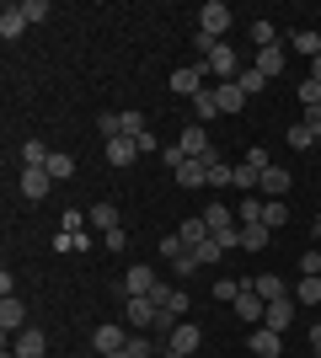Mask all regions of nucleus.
<instances>
[{"label": "nucleus", "instance_id": "1", "mask_svg": "<svg viewBox=\"0 0 321 358\" xmlns=\"http://www.w3.org/2000/svg\"><path fill=\"white\" fill-rule=\"evenodd\" d=\"M199 32H209V38L225 43V32H230V6L225 0H204L199 6Z\"/></svg>", "mask_w": 321, "mask_h": 358}, {"label": "nucleus", "instance_id": "2", "mask_svg": "<svg viewBox=\"0 0 321 358\" xmlns=\"http://www.w3.org/2000/svg\"><path fill=\"white\" fill-rule=\"evenodd\" d=\"M204 64H209V75L220 80V86H225V80H241V54H236L230 43H220V48H214V54H209Z\"/></svg>", "mask_w": 321, "mask_h": 358}, {"label": "nucleus", "instance_id": "3", "mask_svg": "<svg viewBox=\"0 0 321 358\" xmlns=\"http://www.w3.org/2000/svg\"><path fill=\"white\" fill-rule=\"evenodd\" d=\"M123 321H129L134 331H145V327H155V321H161V305H155L150 294H134L129 305H123Z\"/></svg>", "mask_w": 321, "mask_h": 358}, {"label": "nucleus", "instance_id": "4", "mask_svg": "<svg viewBox=\"0 0 321 358\" xmlns=\"http://www.w3.org/2000/svg\"><path fill=\"white\" fill-rule=\"evenodd\" d=\"M204 75H209V64H204V59H199V64H183V70H171V91L193 102V96L204 91Z\"/></svg>", "mask_w": 321, "mask_h": 358}, {"label": "nucleus", "instance_id": "5", "mask_svg": "<svg viewBox=\"0 0 321 358\" xmlns=\"http://www.w3.org/2000/svg\"><path fill=\"white\" fill-rule=\"evenodd\" d=\"M199 343H204V331L193 327V321H177V327L166 331V348H171V353H187V358H193V353H199Z\"/></svg>", "mask_w": 321, "mask_h": 358}, {"label": "nucleus", "instance_id": "6", "mask_svg": "<svg viewBox=\"0 0 321 358\" xmlns=\"http://www.w3.org/2000/svg\"><path fill=\"white\" fill-rule=\"evenodd\" d=\"M155 305H161V315H171V321H183L187 315V289H171V284H155Z\"/></svg>", "mask_w": 321, "mask_h": 358}, {"label": "nucleus", "instance_id": "7", "mask_svg": "<svg viewBox=\"0 0 321 358\" xmlns=\"http://www.w3.org/2000/svg\"><path fill=\"white\" fill-rule=\"evenodd\" d=\"M16 187H22V198H32V203H38V198L54 187V177H48V166H22V182H16Z\"/></svg>", "mask_w": 321, "mask_h": 358}, {"label": "nucleus", "instance_id": "8", "mask_svg": "<svg viewBox=\"0 0 321 358\" xmlns=\"http://www.w3.org/2000/svg\"><path fill=\"white\" fill-rule=\"evenodd\" d=\"M155 284H161V278H155V268H145V262H134V268L123 273V294L134 299V294H155Z\"/></svg>", "mask_w": 321, "mask_h": 358}, {"label": "nucleus", "instance_id": "9", "mask_svg": "<svg viewBox=\"0 0 321 358\" xmlns=\"http://www.w3.org/2000/svg\"><path fill=\"white\" fill-rule=\"evenodd\" d=\"M177 145L187 150V161H214V145H209V134H204V123L183 129V139H177Z\"/></svg>", "mask_w": 321, "mask_h": 358}, {"label": "nucleus", "instance_id": "10", "mask_svg": "<svg viewBox=\"0 0 321 358\" xmlns=\"http://www.w3.org/2000/svg\"><path fill=\"white\" fill-rule=\"evenodd\" d=\"M290 187H294L290 166H268V171H262V182H257V193H262V198H284Z\"/></svg>", "mask_w": 321, "mask_h": 358}, {"label": "nucleus", "instance_id": "11", "mask_svg": "<svg viewBox=\"0 0 321 358\" xmlns=\"http://www.w3.org/2000/svg\"><path fill=\"white\" fill-rule=\"evenodd\" d=\"M252 284V294L262 299V305H273V299H290V289H284V278L278 273H257V278H246Z\"/></svg>", "mask_w": 321, "mask_h": 358}, {"label": "nucleus", "instance_id": "12", "mask_svg": "<svg viewBox=\"0 0 321 358\" xmlns=\"http://www.w3.org/2000/svg\"><path fill=\"white\" fill-rule=\"evenodd\" d=\"M139 161V139H129V134H118V139H107V166H134Z\"/></svg>", "mask_w": 321, "mask_h": 358}, {"label": "nucleus", "instance_id": "13", "mask_svg": "<svg viewBox=\"0 0 321 358\" xmlns=\"http://www.w3.org/2000/svg\"><path fill=\"white\" fill-rule=\"evenodd\" d=\"M92 343H97V353H102V358H113V353H123V343H129V337H123V327L102 321V327L92 331Z\"/></svg>", "mask_w": 321, "mask_h": 358}, {"label": "nucleus", "instance_id": "14", "mask_svg": "<svg viewBox=\"0 0 321 358\" xmlns=\"http://www.w3.org/2000/svg\"><path fill=\"white\" fill-rule=\"evenodd\" d=\"M0 331H6V337H11V331H27V305H22V299H0Z\"/></svg>", "mask_w": 321, "mask_h": 358}, {"label": "nucleus", "instance_id": "15", "mask_svg": "<svg viewBox=\"0 0 321 358\" xmlns=\"http://www.w3.org/2000/svg\"><path fill=\"white\" fill-rule=\"evenodd\" d=\"M284 64H290V54H284V43H273V48H257L252 70H262L268 80H273V75H284Z\"/></svg>", "mask_w": 321, "mask_h": 358}, {"label": "nucleus", "instance_id": "16", "mask_svg": "<svg viewBox=\"0 0 321 358\" xmlns=\"http://www.w3.org/2000/svg\"><path fill=\"white\" fill-rule=\"evenodd\" d=\"M294 310H300V305H294V294L290 299H273V305H268V315H262V321H268V331H284L294 321Z\"/></svg>", "mask_w": 321, "mask_h": 358}, {"label": "nucleus", "instance_id": "17", "mask_svg": "<svg viewBox=\"0 0 321 358\" xmlns=\"http://www.w3.org/2000/svg\"><path fill=\"white\" fill-rule=\"evenodd\" d=\"M177 187H209V161H183L177 166Z\"/></svg>", "mask_w": 321, "mask_h": 358}, {"label": "nucleus", "instance_id": "18", "mask_svg": "<svg viewBox=\"0 0 321 358\" xmlns=\"http://www.w3.org/2000/svg\"><path fill=\"white\" fill-rule=\"evenodd\" d=\"M252 353H257V358H278V353H284V331H268V327L252 331Z\"/></svg>", "mask_w": 321, "mask_h": 358}, {"label": "nucleus", "instance_id": "19", "mask_svg": "<svg viewBox=\"0 0 321 358\" xmlns=\"http://www.w3.org/2000/svg\"><path fill=\"white\" fill-rule=\"evenodd\" d=\"M22 32H27V16H22V6H6V11H0V38H6V43H16Z\"/></svg>", "mask_w": 321, "mask_h": 358}, {"label": "nucleus", "instance_id": "20", "mask_svg": "<svg viewBox=\"0 0 321 358\" xmlns=\"http://www.w3.org/2000/svg\"><path fill=\"white\" fill-rule=\"evenodd\" d=\"M214 96H220V113H241V107L252 102V96H246V91L236 86V80H225V86H214Z\"/></svg>", "mask_w": 321, "mask_h": 358}, {"label": "nucleus", "instance_id": "21", "mask_svg": "<svg viewBox=\"0 0 321 358\" xmlns=\"http://www.w3.org/2000/svg\"><path fill=\"white\" fill-rule=\"evenodd\" d=\"M43 348H48V343H43V331H32V327H27V331H16V348H11V353H16V358H43Z\"/></svg>", "mask_w": 321, "mask_h": 358}, {"label": "nucleus", "instance_id": "22", "mask_svg": "<svg viewBox=\"0 0 321 358\" xmlns=\"http://www.w3.org/2000/svg\"><path fill=\"white\" fill-rule=\"evenodd\" d=\"M86 224H92V230H118V209H113V203H92V209H86Z\"/></svg>", "mask_w": 321, "mask_h": 358}, {"label": "nucleus", "instance_id": "23", "mask_svg": "<svg viewBox=\"0 0 321 358\" xmlns=\"http://www.w3.org/2000/svg\"><path fill=\"white\" fill-rule=\"evenodd\" d=\"M193 118H199V123L220 118V96H214V86H204L199 96H193Z\"/></svg>", "mask_w": 321, "mask_h": 358}, {"label": "nucleus", "instance_id": "24", "mask_svg": "<svg viewBox=\"0 0 321 358\" xmlns=\"http://www.w3.org/2000/svg\"><path fill=\"white\" fill-rule=\"evenodd\" d=\"M290 48H294V54H311V59H316V54H321V32H316V27L290 32Z\"/></svg>", "mask_w": 321, "mask_h": 358}, {"label": "nucleus", "instance_id": "25", "mask_svg": "<svg viewBox=\"0 0 321 358\" xmlns=\"http://www.w3.org/2000/svg\"><path fill=\"white\" fill-rule=\"evenodd\" d=\"M268 224H241V252H268Z\"/></svg>", "mask_w": 321, "mask_h": 358}, {"label": "nucleus", "instance_id": "26", "mask_svg": "<svg viewBox=\"0 0 321 358\" xmlns=\"http://www.w3.org/2000/svg\"><path fill=\"white\" fill-rule=\"evenodd\" d=\"M177 236H183L187 252H193V246H204V241H209V224H204V214H199V220H183V230H177Z\"/></svg>", "mask_w": 321, "mask_h": 358}, {"label": "nucleus", "instance_id": "27", "mask_svg": "<svg viewBox=\"0 0 321 358\" xmlns=\"http://www.w3.org/2000/svg\"><path fill=\"white\" fill-rule=\"evenodd\" d=\"M284 220H290V203H284V198H262V224H268V230H278Z\"/></svg>", "mask_w": 321, "mask_h": 358}, {"label": "nucleus", "instance_id": "28", "mask_svg": "<svg viewBox=\"0 0 321 358\" xmlns=\"http://www.w3.org/2000/svg\"><path fill=\"white\" fill-rule=\"evenodd\" d=\"M193 257H199V268H220V262H225V246L209 236L204 246H193Z\"/></svg>", "mask_w": 321, "mask_h": 358}, {"label": "nucleus", "instance_id": "29", "mask_svg": "<svg viewBox=\"0 0 321 358\" xmlns=\"http://www.w3.org/2000/svg\"><path fill=\"white\" fill-rule=\"evenodd\" d=\"M236 315H241V321H262V315H268V305H262V299L246 289V294L236 299Z\"/></svg>", "mask_w": 321, "mask_h": 358}, {"label": "nucleus", "instance_id": "30", "mask_svg": "<svg viewBox=\"0 0 321 358\" xmlns=\"http://www.w3.org/2000/svg\"><path fill=\"white\" fill-rule=\"evenodd\" d=\"M48 177H54V182L76 177V155H64V150H54V155H48Z\"/></svg>", "mask_w": 321, "mask_h": 358}, {"label": "nucleus", "instance_id": "31", "mask_svg": "<svg viewBox=\"0 0 321 358\" xmlns=\"http://www.w3.org/2000/svg\"><path fill=\"white\" fill-rule=\"evenodd\" d=\"M48 155H54V150H48L43 139H27V145H22V166H48Z\"/></svg>", "mask_w": 321, "mask_h": 358}, {"label": "nucleus", "instance_id": "32", "mask_svg": "<svg viewBox=\"0 0 321 358\" xmlns=\"http://www.w3.org/2000/svg\"><path fill=\"white\" fill-rule=\"evenodd\" d=\"M294 305H311V310H316V305H321V278H300V289H294Z\"/></svg>", "mask_w": 321, "mask_h": 358}, {"label": "nucleus", "instance_id": "33", "mask_svg": "<svg viewBox=\"0 0 321 358\" xmlns=\"http://www.w3.org/2000/svg\"><path fill=\"white\" fill-rule=\"evenodd\" d=\"M246 289H252V284H236V278H220V284H214V299H220V305H236V299H241Z\"/></svg>", "mask_w": 321, "mask_h": 358}, {"label": "nucleus", "instance_id": "34", "mask_svg": "<svg viewBox=\"0 0 321 358\" xmlns=\"http://www.w3.org/2000/svg\"><path fill=\"white\" fill-rule=\"evenodd\" d=\"M86 246H92V241H86V230H80V236H70V230H59V236H54V252H86Z\"/></svg>", "mask_w": 321, "mask_h": 358}, {"label": "nucleus", "instance_id": "35", "mask_svg": "<svg viewBox=\"0 0 321 358\" xmlns=\"http://www.w3.org/2000/svg\"><path fill=\"white\" fill-rule=\"evenodd\" d=\"M236 220H241V224H262V198L252 193V198L241 203V209H236Z\"/></svg>", "mask_w": 321, "mask_h": 358}, {"label": "nucleus", "instance_id": "36", "mask_svg": "<svg viewBox=\"0 0 321 358\" xmlns=\"http://www.w3.org/2000/svg\"><path fill=\"white\" fill-rule=\"evenodd\" d=\"M236 86H241L246 96H257V91L268 86V75H262V70H241V80H236Z\"/></svg>", "mask_w": 321, "mask_h": 358}, {"label": "nucleus", "instance_id": "37", "mask_svg": "<svg viewBox=\"0 0 321 358\" xmlns=\"http://www.w3.org/2000/svg\"><path fill=\"white\" fill-rule=\"evenodd\" d=\"M97 129H102V139H118V134H123V113H102V118H97Z\"/></svg>", "mask_w": 321, "mask_h": 358}, {"label": "nucleus", "instance_id": "38", "mask_svg": "<svg viewBox=\"0 0 321 358\" xmlns=\"http://www.w3.org/2000/svg\"><path fill=\"white\" fill-rule=\"evenodd\" d=\"M294 96H300V107H321V86L311 80V75L300 80V91H294Z\"/></svg>", "mask_w": 321, "mask_h": 358}, {"label": "nucleus", "instance_id": "39", "mask_svg": "<svg viewBox=\"0 0 321 358\" xmlns=\"http://www.w3.org/2000/svg\"><path fill=\"white\" fill-rule=\"evenodd\" d=\"M257 182H262V171H257V166H236V187H252V193H257Z\"/></svg>", "mask_w": 321, "mask_h": 358}, {"label": "nucleus", "instance_id": "40", "mask_svg": "<svg viewBox=\"0 0 321 358\" xmlns=\"http://www.w3.org/2000/svg\"><path fill=\"white\" fill-rule=\"evenodd\" d=\"M22 16H27V27L32 22H48V0H22Z\"/></svg>", "mask_w": 321, "mask_h": 358}, {"label": "nucleus", "instance_id": "41", "mask_svg": "<svg viewBox=\"0 0 321 358\" xmlns=\"http://www.w3.org/2000/svg\"><path fill=\"white\" fill-rule=\"evenodd\" d=\"M252 38H257V48H273V43H278L273 22H252Z\"/></svg>", "mask_w": 321, "mask_h": 358}, {"label": "nucleus", "instance_id": "42", "mask_svg": "<svg viewBox=\"0 0 321 358\" xmlns=\"http://www.w3.org/2000/svg\"><path fill=\"white\" fill-rule=\"evenodd\" d=\"M183 252H187V246H183V236H161V257H166V262H177Z\"/></svg>", "mask_w": 321, "mask_h": 358}, {"label": "nucleus", "instance_id": "43", "mask_svg": "<svg viewBox=\"0 0 321 358\" xmlns=\"http://www.w3.org/2000/svg\"><path fill=\"white\" fill-rule=\"evenodd\" d=\"M123 353H129V358H150V343H145V331H134V337L123 343Z\"/></svg>", "mask_w": 321, "mask_h": 358}, {"label": "nucleus", "instance_id": "44", "mask_svg": "<svg viewBox=\"0 0 321 358\" xmlns=\"http://www.w3.org/2000/svg\"><path fill=\"white\" fill-rule=\"evenodd\" d=\"M290 145L294 150H311V145H316V134H311L306 123H294V129H290Z\"/></svg>", "mask_w": 321, "mask_h": 358}, {"label": "nucleus", "instance_id": "45", "mask_svg": "<svg viewBox=\"0 0 321 358\" xmlns=\"http://www.w3.org/2000/svg\"><path fill=\"white\" fill-rule=\"evenodd\" d=\"M300 273H306V278H321V252H316V246L300 257Z\"/></svg>", "mask_w": 321, "mask_h": 358}, {"label": "nucleus", "instance_id": "46", "mask_svg": "<svg viewBox=\"0 0 321 358\" xmlns=\"http://www.w3.org/2000/svg\"><path fill=\"white\" fill-rule=\"evenodd\" d=\"M80 224H86V214H80V209H64L59 230H70V236H80Z\"/></svg>", "mask_w": 321, "mask_h": 358}, {"label": "nucleus", "instance_id": "47", "mask_svg": "<svg viewBox=\"0 0 321 358\" xmlns=\"http://www.w3.org/2000/svg\"><path fill=\"white\" fill-rule=\"evenodd\" d=\"M161 161H166V166H171V171H177V166H183V161H187V150H183V145H166V150H161Z\"/></svg>", "mask_w": 321, "mask_h": 358}, {"label": "nucleus", "instance_id": "48", "mask_svg": "<svg viewBox=\"0 0 321 358\" xmlns=\"http://www.w3.org/2000/svg\"><path fill=\"white\" fill-rule=\"evenodd\" d=\"M246 166H257V171H268L273 161H268V150H262V145H252V150H246Z\"/></svg>", "mask_w": 321, "mask_h": 358}, {"label": "nucleus", "instance_id": "49", "mask_svg": "<svg viewBox=\"0 0 321 358\" xmlns=\"http://www.w3.org/2000/svg\"><path fill=\"white\" fill-rule=\"evenodd\" d=\"M171 268H177V273H183V278H187V273H199V257H193V252H183V257H177V262H171Z\"/></svg>", "mask_w": 321, "mask_h": 358}, {"label": "nucleus", "instance_id": "50", "mask_svg": "<svg viewBox=\"0 0 321 358\" xmlns=\"http://www.w3.org/2000/svg\"><path fill=\"white\" fill-rule=\"evenodd\" d=\"M300 123H306L311 134H316V139H321V107H306V118H300Z\"/></svg>", "mask_w": 321, "mask_h": 358}, {"label": "nucleus", "instance_id": "51", "mask_svg": "<svg viewBox=\"0 0 321 358\" xmlns=\"http://www.w3.org/2000/svg\"><path fill=\"white\" fill-rule=\"evenodd\" d=\"M311 80H316V86H321V54H316V59H311Z\"/></svg>", "mask_w": 321, "mask_h": 358}, {"label": "nucleus", "instance_id": "52", "mask_svg": "<svg viewBox=\"0 0 321 358\" xmlns=\"http://www.w3.org/2000/svg\"><path fill=\"white\" fill-rule=\"evenodd\" d=\"M311 348H321V321H316V327H311Z\"/></svg>", "mask_w": 321, "mask_h": 358}, {"label": "nucleus", "instance_id": "53", "mask_svg": "<svg viewBox=\"0 0 321 358\" xmlns=\"http://www.w3.org/2000/svg\"><path fill=\"white\" fill-rule=\"evenodd\" d=\"M161 358H187V353H171V348H166V353H161Z\"/></svg>", "mask_w": 321, "mask_h": 358}, {"label": "nucleus", "instance_id": "54", "mask_svg": "<svg viewBox=\"0 0 321 358\" xmlns=\"http://www.w3.org/2000/svg\"><path fill=\"white\" fill-rule=\"evenodd\" d=\"M113 358H129V353H113Z\"/></svg>", "mask_w": 321, "mask_h": 358}, {"label": "nucleus", "instance_id": "55", "mask_svg": "<svg viewBox=\"0 0 321 358\" xmlns=\"http://www.w3.org/2000/svg\"><path fill=\"white\" fill-rule=\"evenodd\" d=\"M316 358H321V348H316Z\"/></svg>", "mask_w": 321, "mask_h": 358}, {"label": "nucleus", "instance_id": "56", "mask_svg": "<svg viewBox=\"0 0 321 358\" xmlns=\"http://www.w3.org/2000/svg\"><path fill=\"white\" fill-rule=\"evenodd\" d=\"M6 358H16V353H6Z\"/></svg>", "mask_w": 321, "mask_h": 358}]
</instances>
